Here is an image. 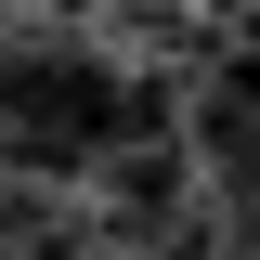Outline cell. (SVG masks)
<instances>
[{
  "label": "cell",
  "instance_id": "obj_1",
  "mask_svg": "<svg viewBox=\"0 0 260 260\" xmlns=\"http://www.w3.org/2000/svg\"><path fill=\"white\" fill-rule=\"evenodd\" d=\"M0 130H13L26 195H65V182H91L117 143L182 130V104H169V78H143V65H117V52L13 39V65H0Z\"/></svg>",
  "mask_w": 260,
  "mask_h": 260
},
{
  "label": "cell",
  "instance_id": "obj_2",
  "mask_svg": "<svg viewBox=\"0 0 260 260\" xmlns=\"http://www.w3.org/2000/svg\"><path fill=\"white\" fill-rule=\"evenodd\" d=\"M195 182H208L195 130H143V143H117V156L91 169V195H78V221H91V260H156L169 234L195 221Z\"/></svg>",
  "mask_w": 260,
  "mask_h": 260
},
{
  "label": "cell",
  "instance_id": "obj_3",
  "mask_svg": "<svg viewBox=\"0 0 260 260\" xmlns=\"http://www.w3.org/2000/svg\"><path fill=\"white\" fill-rule=\"evenodd\" d=\"M182 130H195V156H208V182H221V208L260 221V52L208 65V91L182 104Z\"/></svg>",
  "mask_w": 260,
  "mask_h": 260
},
{
  "label": "cell",
  "instance_id": "obj_4",
  "mask_svg": "<svg viewBox=\"0 0 260 260\" xmlns=\"http://www.w3.org/2000/svg\"><path fill=\"white\" fill-rule=\"evenodd\" d=\"M26 13H117V0H26Z\"/></svg>",
  "mask_w": 260,
  "mask_h": 260
}]
</instances>
